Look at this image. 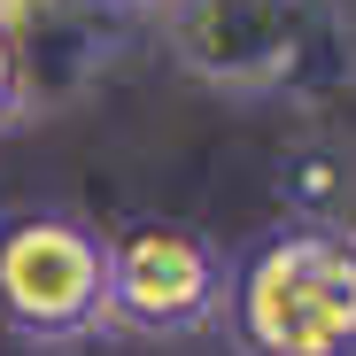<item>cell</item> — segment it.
<instances>
[{"label": "cell", "instance_id": "cell-1", "mask_svg": "<svg viewBox=\"0 0 356 356\" xmlns=\"http://www.w3.org/2000/svg\"><path fill=\"white\" fill-rule=\"evenodd\" d=\"M225 333L241 356H356V225H279L232 264Z\"/></svg>", "mask_w": 356, "mask_h": 356}, {"label": "cell", "instance_id": "cell-2", "mask_svg": "<svg viewBox=\"0 0 356 356\" xmlns=\"http://www.w3.org/2000/svg\"><path fill=\"white\" fill-rule=\"evenodd\" d=\"M163 47L186 78L232 101L302 93L341 70V31L325 0H170Z\"/></svg>", "mask_w": 356, "mask_h": 356}, {"label": "cell", "instance_id": "cell-3", "mask_svg": "<svg viewBox=\"0 0 356 356\" xmlns=\"http://www.w3.org/2000/svg\"><path fill=\"white\" fill-rule=\"evenodd\" d=\"M0 325L31 348L108 333V232L70 209L0 217Z\"/></svg>", "mask_w": 356, "mask_h": 356}, {"label": "cell", "instance_id": "cell-4", "mask_svg": "<svg viewBox=\"0 0 356 356\" xmlns=\"http://www.w3.org/2000/svg\"><path fill=\"white\" fill-rule=\"evenodd\" d=\"M232 264L194 225H132L108 241V333L186 341L225 318Z\"/></svg>", "mask_w": 356, "mask_h": 356}, {"label": "cell", "instance_id": "cell-5", "mask_svg": "<svg viewBox=\"0 0 356 356\" xmlns=\"http://www.w3.org/2000/svg\"><path fill=\"white\" fill-rule=\"evenodd\" d=\"M279 202H286V225H348V209H356V163L333 140L286 147L279 155Z\"/></svg>", "mask_w": 356, "mask_h": 356}, {"label": "cell", "instance_id": "cell-6", "mask_svg": "<svg viewBox=\"0 0 356 356\" xmlns=\"http://www.w3.org/2000/svg\"><path fill=\"white\" fill-rule=\"evenodd\" d=\"M31 78H24V54L8 47V31H0V132H16L24 116H31Z\"/></svg>", "mask_w": 356, "mask_h": 356}, {"label": "cell", "instance_id": "cell-7", "mask_svg": "<svg viewBox=\"0 0 356 356\" xmlns=\"http://www.w3.org/2000/svg\"><path fill=\"white\" fill-rule=\"evenodd\" d=\"M101 8H108V16H163L170 0H101Z\"/></svg>", "mask_w": 356, "mask_h": 356}]
</instances>
